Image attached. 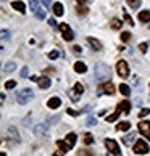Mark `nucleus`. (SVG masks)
<instances>
[{
	"instance_id": "obj_13",
	"label": "nucleus",
	"mask_w": 150,
	"mask_h": 156,
	"mask_svg": "<svg viewBox=\"0 0 150 156\" xmlns=\"http://www.w3.org/2000/svg\"><path fill=\"white\" fill-rule=\"evenodd\" d=\"M37 84H39V89H42V90H45V89H49L50 87V79L47 77V76H44V77H39V80H37Z\"/></svg>"
},
{
	"instance_id": "obj_23",
	"label": "nucleus",
	"mask_w": 150,
	"mask_h": 156,
	"mask_svg": "<svg viewBox=\"0 0 150 156\" xmlns=\"http://www.w3.org/2000/svg\"><path fill=\"white\" fill-rule=\"evenodd\" d=\"M119 92H121V95H124V97H129L131 95V89H129V85H126V84H121L119 85Z\"/></svg>"
},
{
	"instance_id": "obj_39",
	"label": "nucleus",
	"mask_w": 150,
	"mask_h": 156,
	"mask_svg": "<svg viewBox=\"0 0 150 156\" xmlns=\"http://www.w3.org/2000/svg\"><path fill=\"white\" fill-rule=\"evenodd\" d=\"M27 74H29V69H27V68L24 66V68L21 69V77H29V76H27Z\"/></svg>"
},
{
	"instance_id": "obj_20",
	"label": "nucleus",
	"mask_w": 150,
	"mask_h": 156,
	"mask_svg": "<svg viewBox=\"0 0 150 156\" xmlns=\"http://www.w3.org/2000/svg\"><path fill=\"white\" fill-rule=\"evenodd\" d=\"M53 13L57 16H63V13H65V8H63V5L58 2V3H53Z\"/></svg>"
},
{
	"instance_id": "obj_22",
	"label": "nucleus",
	"mask_w": 150,
	"mask_h": 156,
	"mask_svg": "<svg viewBox=\"0 0 150 156\" xmlns=\"http://www.w3.org/2000/svg\"><path fill=\"white\" fill-rule=\"evenodd\" d=\"M57 147H58V148L61 150V153H66L68 150L71 148V147L66 143V140H58V142H57Z\"/></svg>"
},
{
	"instance_id": "obj_17",
	"label": "nucleus",
	"mask_w": 150,
	"mask_h": 156,
	"mask_svg": "<svg viewBox=\"0 0 150 156\" xmlns=\"http://www.w3.org/2000/svg\"><path fill=\"white\" fill-rule=\"evenodd\" d=\"M65 140H66V143H68V145H70V147L73 148L74 145H76V140H78V137H76V134H74V132H71V134H68V135H66V138H65Z\"/></svg>"
},
{
	"instance_id": "obj_16",
	"label": "nucleus",
	"mask_w": 150,
	"mask_h": 156,
	"mask_svg": "<svg viewBox=\"0 0 150 156\" xmlns=\"http://www.w3.org/2000/svg\"><path fill=\"white\" fill-rule=\"evenodd\" d=\"M11 7H13L15 10H18L20 13H24V11H26V5L23 3V2H20V0H15V2H11Z\"/></svg>"
},
{
	"instance_id": "obj_5",
	"label": "nucleus",
	"mask_w": 150,
	"mask_h": 156,
	"mask_svg": "<svg viewBox=\"0 0 150 156\" xmlns=\"http://www.w3.org/2000/svg\"><path fill=\"white\" fill-rule=\"evenodd\" d=\"M60 32H61L63 39L68 40V42L74 39V34H73V31H71V27H70L68 23H61V24H60Z\"/></svg>"
},
{
	"instance_id": "obj_11",
	"label": "nucleus",
	"mask_w": 150,
	"mask_h": 156,
	"mask_svg": "<svg viewBox=\"0 0 150 156\" xmlns=\"http://www.w3.org/2000/svg\"><path fill=\"white\" fill-rule=\"evenodd\" d=\"M116 109H118L119 113L129 114V111H131V101H128V100H124V101H119V103H118V106H116Z\"/></svg>"
},
{
	"instance_id": "obj_42",
	"label": "nucleus",
	"mask_w": 150,
	"mask_h": 156,
	"mask_svg": "<svg viewBox=\"0 0 150 156\" xmlns=\"http://www.w3.org/2000/svg\"><path fill=\"white\" fill-rule=\"evenodd\" d=\"M148 113H150V109H148V108H144L142 111H141V114H139V116H141V118H145Z\"/></svg>"
},
{
	"instance_id": "obj_44",
	"label": "nucleus",
	"mask_w": 150,
	"mask_h": 156,
	"mask_svg": "<svg viewBox=\"0 0 150 156\" xmlns=\"http://www.w3.org/2000/svg\"><path fill=\"white\" fill-rule=\"evenodd\" d=\"M2 39H10V32H8L7 29L2 31Z\"/></svg>"
},
{
	"instance_id": "obj_40",
	"label": "nucleus",
	"mask_w": 150,
	"mask_h": 156,
	"mask_svg": "<svg viewBox=\"0 0 150 156\" xmlns=\"http://www.w3.org/2000/svg\"><path fill=\"white\" fill-rule=\"evenodd\" d=\"M147 47H148V44L144 42V44H141V45H139V50L142 51V53H145V51H147Z\"/></svg>"
},
{
	"instance_id": "obj_34",
	"label": "nucleus",
	"mask_w": 150,
	"mask_h": 156,
	"mask_svg": "<svg viewBox=\"0 0 150 156\" xmlns=\"http://www.w3.org/2000/svg\"><path fill=\"white\" fill-rule=\"evenodd\" d=\"M13 87H16L15 80H7V82H5V89H13Z\"/></svg>"
},
{
	"instance_id": "obj_45",
	"label": "nucleus",
	"mask_w": 150,
	"mask_h": 156,
	"mask_svg": "<svg viewBox=\"0 0 150 156\" xmlns=\"http://www.w3.org/2000/svg\"><path fill=\"white\" fill-rule=\"evenodd\" d=\"M58 119H60V116H53V118H50V119H49V122H47V124H53V122H57Z\"/></svg>"
},
{
	"instance_id": "obj_36",
	"label": "nucleus",
	"mask_w": 150,
	"mask_h": 156,
	"mask_svg": "<svg viewBox=\"0 0 150 156\" xmlns=\"http://www.w3.org/2000/svg\"><path fill=\"white\" fill-rule=\"evenodd\" d=\"M66 113L70 114V116H79V114H81V111H74V109H71V108H68Z\"/></svg>"
},
{
	"instance_id": "obj_8",
	"label": "nucleus",
	"mask_w": 150,
	"mask_h": 156,
	"mask_svg": "<svg viewBox=\"0 0 150 156\" xmlns=\"http://www.w3.org/2000/svg\"><path fill=\"white\" fill-rule=\"evenodd\" d=\"M84 92V87H82V84H74V92H68V95H70V98L73 101H79V95Z\"/></svg>"
},
{
	"instance_id": "obj_46",
	"label": "nucleus",
	"mask_w": 150,
	"mask_h": 156,
	"mask_svg": "<svg viewBox=\"0 0 150 156\" xmlns=\"http://www.w3.org/2000/svg\"><path fill=\"white\" fill-rule=\"evenodd\" d=\"M49 24H50L52 27H57V23H55V20H53V18H50V20H49Z\"/></svg>"
},
{
	"instance_id": "obj_27",
	"label": "nucleus",
	"mask_w": 150,
	"mask_h": 156,
	"mask_svg": "<svg viewBox=\"0 0 150 156\" xmlns=\"http://www.w3.org/2000/svg\"><path fill=\"white\" fill-rule=\"evenodd\" d=\"M126 2H128V5H129V7L131 8H134V10H137V8H139L141 7V0H126Z\"/></svg>"
},
{
	"instance_id": "obj_41",
	"label": "nucleus",
	"mask_w": 150,
	"mask_h": 156,
	"mask_svg": "<svg viewBox=\"0 0 150 156\" xmlns=\"http://www.w3.org/2000/svg\"><path fill=\"white\" fill-rule=\"evenodd\" d=\"M73 50H74V53H76V55H81V53H82V48H81L79 45H74Z\"/></svg>"
},
{
	"instance_id": "obj_43",
	"label": "nucleus",
	"mask_w": 150,
	"mask_h": 156,
	"mask_svg": "<svg viewBox=\"0 0 150 156\" xmlns=\"http://www.w3.org/2000/svg\"><path fill=\"white\" fill-rule=\"evenodd\" d=\"M78 156H90V151H84V150H79Z\"/></svg>"
},
{
	"instance_id": "obj_28",
	"label": "nucleus",
	"mask_w": 150,
	"mask_h": 156,
	"mask_svg": "<svg viewBox=\"0 0 150 156\" xmlns=\"http://www.w3.org/2000/svg\"><path fill=\"white\" fill-rule=\"evenodd\" d=\"M110 26L113 27V29H121V21H119L118 18H113V20L110 21Z\"/></svg>"
},
{
	"instance_id": "obj_31",
	"label": "nucleus",
	"mask_w": 150,
	"mask_h": 156,
	"mask_svg": "<svg viewBox=\"0 0 150 156\" xmlns=\"http://www.w3.org/2000/svg\"><path fill=\"white\" fill-rule=\"evenodd\" d=\"M76 11H78V15H79V16H84V15H87V11H89V10H87V7H81V5H79V7L76 8Z\"/></svg>"
},
{
	"instance_id": "obj_7",
	"label": "nucleus",
	"mask_w": 150,
	"mask_h": 156,
	"mask_svg": "<svg viewBox=\"0 0 150 156\" xmlns=\"http://www.w3.org/2000/svg\"><path fill=\"white\" fill-rule=\"evenodd\" d=\"M134 153L136 154H145V153H148V143L145 140H137V143L134 145Z\"/></svg>"
},
{
	"instance_id": "obj_29",
	"label": "nucleus",
	"mask_w": 150,
	"mask_h": 156,
	"mask_svg": "<svg viewBox=\"0 0 150 156\" xmlns=\"http://www.w3.org/2000/svg\"><path fill=\"white\" fill-rule=\"evenodd\" d=\"M15 69H16L15 63H7V65L3 66V71H5V73H11V71H15Z\"/></svg>"
},
{
	"instance_id": "obj_12",
	"label": "nucleus",
	"mask_w": 150,
	"mask_h": 156,
	"mask_svg": "<svg viewBox=\"0 0 150 156\" xmlns=\"http://www.w3.org/2000/svg\"><path fill=\"white\" fill-rule=\"evenodd\" d=\"M47 106H49L50 109H57V108H60V106H61V98H58V97H52L50 100L47 101Z\"/></svg>"
},
{
	"instance_id": "obj_4",
	"label": "nucleus",
	"mask_w": 150,
	"mask_h": 156,
	"mask_svg": "<svg viewBox=\"0 0 150 156\" xmlns=\"http://www.w3.org/2000/svg\"><path fill=\"white\" fill-rule=\"evenodd\" d=\"M116 71H118V76L119 77H129V65L126 63L124 60H119L116 63Z\"/></svg>"
},
{
	"instance_id": "obj_19",
	"label": "nucleus",
	"mask_w": 150,
	"mask_h": 156,
	"mask_svg": "<svg viewBox=\"0 0 150 156\" xmlns=\"http://www.w3.org/2000/svg\"><path fill=\"white\" fill-rule=\"evenodd\" d=\"M139 21L141 23H148L150 21V11L148 10H144L139 13Z\"/></svg>"
},
{
	"instance_id": "obj_37",
	"label": "nucleus",
	"mask_w": 150,
	"mask_h": 156,
	"mask_svg": "<svg viewBox=\"0 0 150 156\" xmlns=\"http://www.w3.org/2000/svg\"><path fill=\"white\" fill-rule=\"evenodd\" d=\"M95 124H97V119L94 116H89L87 118V126H95Z\"/></svg>"
},
{
	"instance_id": "obj_25",
	"label": "nucleus",
	"mask_w": 150,
	"mask_h": 156,
	"mask_svg": "<svg viewBox=\"0 0 150 156\" xmlns=\"http://www.w3.org/2000/svg\"><path fill=\"white\" fill-rule=\"evenodd\" d=\"M129 127H131V124L128 122V121H124V122H119V124L116 126V129L121 130V132H126V130H129Z\"/></svg>"
},
{
	"instance_id": "obj_2",
	"label": "nucleus",
	"mask_w": 150,
	"mask_h": 156,
	"mask_svg": "<svg viewBox=\"0 0 150 156\" xmlns=\"http://www.w3.org/2000/svg\"><path fill=\"white\" fill-rule=\"evenodd\" d=\"M34 98V92L31 89H23L21 92H18V95H16V100H18L20 105H26V103H29L31 100Z\"/></svg>"
},
{
	"instance_id": "obj_3",
	"label": "nucleus",
	"mask_w": 150,
	"mask_h": 156,
	"mask_svg": "<svg viewBox=\"0 0 150 156\" xmlns=\"http://www.w3.org/2000/svg\"><path fill=\"white\" fill-rule=\"evenodd\" d=\"M115 94V85L113 82H103L99 85V90H97V95L102 97V95H113Z\"/></svg>"
},
{
	"instance_id": "obj_48",
	"label": "nucleus",
	"mask_w": 150,
	"mask_h": 156,
	"mask_svg": "<svg viewBox=\"0 0 150 156\" xmlns=\"http://www.w3.org/2000/svg\"><path fill=\"white\" fill-rule=\"evenodd\" d=\"M53 156H63V154H61V153H55Z\"/></svg>"
},
{
	"instance_id": "obj_24",
	"label": "nucleus",
	"mask_w": 150,
	"mask_h": 156,
	"mask_svg": "<svg viewBox=\"0 0 150 156\" xmlns=\"http://www.w3.org/2000/svg\"><path fill=\"white\" fill-rule=\"evenodd\" d=\"M8 134L10 135H13V138H15V142H21V138H20V135H18V132H16V127H8Z\"/></svg>"
},
{
	"instance_id": "obj_15",
	"label": "nucleus",
	"mask_w": 150,
	"mask_h": 156,
	"mask_svg": "<svg viewBox=\"0 0 150 156\" xmlns=\"http://www.w3.org/2000/svg\"><path fill=\"white\" fill-rule=\"evenodd\" d=\"M74 71L78 74H82V73L87 71V66H86V63H82V61H76L74 63Z\"/></svg>"
},
{
	"instance_id": "obj_32",
	"label": "nucleus",
	"mask_w": 150,
	"mask_h": 156,
	"mask_svg": "<svg viewBox=\"0 0 150 156\" xmlns=\"http://www.w3.org/2000/svg\"><path fill=\"white\" fill-rule=\"evenodd\" d=\"M121 40H123V42H129L131 40V32H123L121 34Z\"/></svg>"
},
{
	"instance_id": "obj_38",
	"label": "nucleus",
	"mask_w": 150,
	"mask_h": 156,
	"mask_svg": "<svg viewBox=\"0 0 150 156\" xmlns=\"http://www.w3.org/2000/svg\"><path fill=\"white\" fill-rule=\"evenodd\" d=\"M40 2H42V5H44V7L45 8H53V5H52V2H50V0H40Z\"/></svg>"
},
{
	"instance_id": "obj_30",
	"label": "nucleus",
	"mask_w": 150,
	"mask_h": 156,
	"mask_svg": "<svg viewBox=\"0 0 150 156\" xmlns=\"http://www.w3.org/2000/svg\"><path fill=\"white\" fill-rule=\"evenodd\" d=\"M84 143L86 145H92V143H94V137H92V134H84Z\"/></svg>"
},
{
	"instance_id": "obj_10",
	"label": "nucleus",
	"mask_w": 150,
	"mask_h": 156,
	"mask_svg": "<svg viewBox=\"0 0 150 156\" xmlns=\"http://www.w3.org/2000/svg\"><path fill=\"white\" fill-rule=\"evenodd\" d=\"M139 132L145 137V138H148L150 140V121H142V122H139Z\"/></svg>"
},
{
	"instance_id": "obj_47",
	"label": "nucleus",
	"mask_w": 150,
	"mask_h": 156,
	"mask_svg": "<svg viewBox=\"0 0 150 156\" xmlns=\"http://www.w3.org/2000/svg\"><path fill=\"white\" fill-rule=\"evenodd\" d=\"M78 2H79V3H86V0H78Z\"/></svg>"
},
{
	"instance_id": "obj_35",
	"label": "nucleus",
	"mask_w": 150,
	"mask_h": 156,
	"mask_svg": "<svg viewBox=\"0 0 150 156\" xmlns=\"http://www.w3.org/2000/svg\"><path fill=\"white\" fill-rule=\"evenodd\" d=\"M58 55H60V51H58V50L50 51V53H49V58H50V60H55V58H58Z\"/></svg>"
},
{
	"instance_id": "obj_14",
	"label": "nucleus",
	"mask_w": 150,
	"mask_h": 156,
	"mask_svg": "<svg viewBox=\"0 0 150 156\" xmlns=\"http://www.w3.org/2000/svg\"><path fill=\"white\" fill-rule=\"evenodd\" d=\"M47 130H49V124H47V126H45V124H37V126H34V134H37V135L47 134Z\"/></svg>"
},
{
	"instance_id": "obj_1",
	"label": "nucleus",
	"mask_w": 150,
	"mask_h": 156,
	"mask_svg": "<svg viewBox=\"0 0 150 156\" xmlns=\"http://www.w3.org/2000/svg\"><path fill=\"white\" fill-rule=\"evenodd\" d=\"M110 76H112V71L107 65H103V63H95V77H97V80H107Z\"/></svg>"
},
{
	"instance_id": "obj_33",
	"label": "nucleus",
	"mask_w": 150,
	"mask_h": 156,
	"mask_svg": "<svg viewBox=\"0 0 150 156\" xmlns=\"http://www.w3.org/2000/svg\"><path fill=\"white\" fill-rule=\"evenodd\" d=\"M124 21L128 23L129 26H134V21H132V18H131V16H129L128 13H126V11H124Z\"/></svg>"
},
{
	"instance_id": "obj_18",
	"label": "nucleus",
	"mask_w": 150,
	"mask_h": 156,
	"mask_svg": "<svg viewBox=\"0 0 150 156\" xmlns=\"http://www.w3.org/2000/svg\"><path fill=\"white\" fill-rule=\"evenodd\" d=\"M87 42L90 44V47L94 48V50H100L102 48V44L97 39H94V37H87Z\"/></svg>"
},
{
	"instance_id": "obj_26",
	"label": "nucleus",
	"mask_w": 150,
	"mask_h": 156,
	"mask_svg": "<svg viewBox=\"0 0 150 156\" xmlns=\"http://www.w3.org/2000/svg\"><path fill=\"white\" fill-rule=\"evenodd\" d=\"M119 114H121V113L116 109V111H115L113 114H110V116H107V118H105V119H107V122H115V121L119 118Z\"/></svg>"
},
{
	"instance_id": "obj_6",
	"label": "nucleus",
	"mask_w": 150,
	"mask_h": 156,
	"mask_svg": "<svg viewBox=\"0 0 150 156\" xmlns=\"http://www.w3.org/2000/svg\"><path fill=\"white\" fill-rule=\"evenodd\" d=\"M29 5H31V10H32V13L36 15L39 20H44V18H45V11H44V8L39 5V2H37V0H31V2H29Z\"/></svg>"
},
{
	"instance_id": "obj_9",
	"label": "nucleus",
	"mask_w": 150,
	"mask_h": 156,
	"mask_svg": "<svg viewBox=\"0 0 150 156\" xmlns=\"http://www.w3.org/2000/svg\"><path fill=\"white\" fill-rule=\"evenodd\" d=\"M105 145H107L108 151H110L112 154L119 156V147H118V143L115 142V140H112V138H107V140H105Z\"/></svg>"
},
{
	"instance_id": "obj_21",
	"label": "nucleus",
	"mask_w": 150,
	"mask_h": 156,
	"mask_svg": "<svg viewBox=\"0 0 150 156\" xmlns=\"http://www.w3.org/2000/svg\"><path fill=\"white\" fill-rule=\"evenodd\" d=\"M134 138H136V134H134V132H131L129 135H126V137L123 138V145H126V147L132 145V142H134Z\"/></svg>"
}]
</instances>
